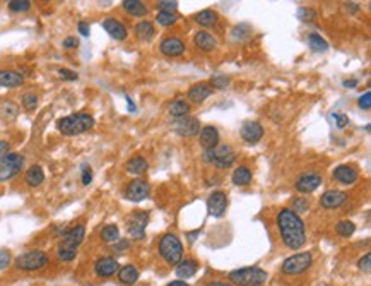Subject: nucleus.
Segmentation results:
<instances>
[{"label":"nucleus","instance_id":"obj_1","mask_svg":"<svg viewBox=\"0 0 371 286\" xmlns=\"http://www.w3.org/2000/svg\"><path fill=\"white\" fill-rule=\"evenodd\" d=\"M277 228L280 231V238L284 245L291 251H298L306 242L305 235V225L301 218L296 214L293 209L284 207L277 212Z\"/></svg>","mask_w":371,"mask_h":286},{"label":"nucleus","instance_id":"obj_2","mask_svg":"<svg viewBox=\"0 0 371 286\" xmlns=\"http://www.w3.org/2000/svg\"><path fill=\"white\" fill-rule=\"evenodd\" d=\"M94 127V119L89 113H74L58 120L57 129L63 135H79Z\"/></svg>","mask_w":371,"mask_h":286},{"label":"nucleus","instance_id":"obj_3","mask_svg":"<svg viewBox=\"0 0 371 286\" xmlns=\"http://www.w3.org/2000/svg\"><path fill=\"white\" fill-rule=\"evenodd\" d=\"M228 278L236 286H262L269 279V274L260 267H241L229 272Z\"/></svg>","mask_w":371,"mask_h":286},{"label":"nucleus","instance_id":"obj_4","mask_svg":"<svg viewBox=\"0 0 371 286\" xmlns=\"http://www.w3.org/2000/svg\"><path fill=\"white\" fill-rule=\"evenodd\" d=\"M159 254L170 266H176L183 257V245L173 233H166L159 240Z\"/></svg>","mask_w":371,"mask_h":286},{"label":"nucleus","instance_id":"obj_5","mask_svg":"<svg viewBox=\"0 0 371 286\" xmlns=\"http://www.w3.org/2000/svg\"><path fill=\"white\" fill-rule=\"evenodd\" d=\"M203 160L216 165L217 168H229L236 160V154H234L231 146L221 144V146H216L212 149H205L203 151Z\"/></svg>","mask_w":371,"mask_h":286},{"label":"nucleus","instance_id":"obj_6","mask_svg":"<svg viewBox=\"0 0 371 286\" xmlns=\"http://www.w3.org/2000/svg\"><path fill=\"white\" fill-rule=\"evenodd\" d=\"M48 264V256L43 251H28L16 259V267L21 271H38Z\"/></svg>","mask_w":371,"mask_h":286},{"label":"nucleus","instance_id":"obj_7","mask_svg":"<svg viewBox=\"0 0 371 286\" xmlns=\"http://www.w3.org/2000/svg\"><path fill=\"white\" fill-rule=\"evenodd\" d=\"M24 166V158L17 153H7L0 156V182L11 180Z\"/></svg>","mask_w":371,"mask_h":286},{"label":"nucleus","instance_id":"obj_8","mask_svg":"<svg viewBox=\"0 0 371 286\" xmlns=\"http://www.w3.org/2000/svg\"><path fill=\"white\" fill-rule=\"evenodd\" d=\"M311 266V254L310 252H300L294 256L287 257L282 262V272L284 274H300L306 271Z\"/></svg>","mask_w":371,"mask_h":286},{"label":"nucleus","instance_id":"obj_9","mask_svg":"<svg viewBox=\"0 0 371 286\" xmlns=\"http://www.w3.org/2000/svg\"><path fill=\"white\" fill-rule=\"evenodd\" d=\"M149 194H151V185H149L147 182L142 180V178L132 180L125 189V197L129 199V201H132V202L144 201V199L149 197Z\"/></svg>","mask_w":371,"mask_h":286},{"label":"nucleus","instance_id":"obj_10","mask_svg":"<svg viewBox=\"0 0 371 286\" xmlns=\"http://www.w3.org/2000/svg\"><path fill=\"white\" fill-rule=\"evenodd\" d=\"M173 130L182 137H193V135L198 134L200 130V122L193 117H182V119H176L173 124Z\"/></svg>","mask_w":371,"mask_h":286},{"label":"nucleus","instance_id":"obj_11","mask_svg":"<svg viewBox=\"0 0 371 286\" xmlns=\"http://www.w3.org/2000/svg\"><path fill=\"white\" fill-rule=\"evenodd\" d=\"M86 237V228L83 225H77L74 228L67 230L65 233L62 235V242L58 247H65V248H72V251H77L79 245L84 242Z\"/></svg>","mask_w":371,"mask_h":286},{"label":"nucleus","instance_id":"obj_12","mask_svg":"<svg viewBox=\"0 0 371 286\" xmlns=\"http://www.w3.org/2000/svg\"><path fill=\"white\" fill-rule=\"evenodd\" d=\"M149 221V214L144 211L134 212L129 220V233L132 235L135 240H142L144 233H146V225Z\"/></svg>","mask_w":371,"mask_h":286},{"label":"nucleus","instance_id":"obj_13","mask_svg":"<svg viewBox=\"0 0 371 286\" xmlns=\"http://www.w3.org/2000/svg\"><path fill=\"white\" fill-rule=\"evenodd\" d=\"M226 207H228V197H226L223 190L212 192L209 201H207V211H209V214L214 218H221L226 212Z\"/></svg>","mask_w":371,"mask_h":286},{"label":"nucleus","instance_id":"obj_14","mask_svg":"<svg viewBox=\"0 0 371 286\" xmlns=\"http://www.w3.org/2000/svg\"><path fill=\"white\" fill-rule=\"evenodd\" d=\"M241 137L248 144H257L264 137V127L255 120H248L241 127Z\"/></svg>","mask_w":371,"mask_h":286},{"label":"nucleus","instance_id":"obj_15","mask_svg":"<svg viewBox=\"0 0 371 286\" xmlns=\"http://www.w3.org/2000/svg\"><path fill=\"white\" fill-rule=\"evenodd\" d=\"M322 184V176L318 173H305L301 175L296 182V190L301 194H310L320 187Z\"/></svg>","mask_w":371,"mask_h":286},{"label":"nucleus","instance_id":"obj_16","mask_svg":"<svg viewBox=\"0 0 371 286\" xmlns=\"http://www.w3.org/2000/svg\"><path fill=\"white\" fill-rule=\"evenodd\" d=\"M347 201V194L342 192V190H327L322 197H320V204L325 207V209H336V207L342 206L344 202Z\"/></svg>","mask_w":371,"mask_h":286},{"label":"nucleus","instance_id":"obj_17","mask_svg":"<svg viewBox=\"0 0 371 286\" xmlns=\"http://www.w3.org/2000/svg\"><path fill=\"white\" fill-rule=\"evenodd\" d=\"M159 50L162 55H166V57H178L185 52V43L180 38L170 36V38H164L161 42Z\"/></svg>","mask_w":371,"mask_h":286},{"label":"nucleus","instance_id":"obj_18","mask_svg":"<svg viewBox=\"0 0 371 286\" xmlns=\"http://www.w3.org/2000/svg\"><path fill=\"white\" fill-rule=\"evenodd\" d=\"M118 269H120V266L115 257H101V259H98L96 264H94V271H96V274L101 276V278H110V276L115 274Z\"/></svg>","mask_w":371,"mask_h":286},{"label":"nucleus","instance_id":"obj_19","mask_svg":"<svg viewBox=\"0 0 371 286\" xmlns=\"http://www.w3.org/2000/svg\"><path fill=\"white\" fill-rule=\"evenodd\" d=\"M103 28H105V31L108 34L111 36V38H115V40H118V42H121V40H125L127 38V28L123 24H121L120 21H116V19H113V17H108V19L103 21Z\"/></svg>","mask_w":371,"mask_h":286},{"label":"nucleus","instance_id":"obj_20","mask_svg":"<svg viewBox=\"0 0 371 286\" xmlns=\"http://www.w3.org/2000/svg\"><path fill=\"white\" fill-rule=\"evenodd\" d=\"M200 146L203 149H212L219 146V132H217L216 127L207 125L200 129Z\"/></svg>","mask_w":371,"mask_h":286},{"label":"nucleus","instance_id":"obj_21","mask_svg":"<svg viewBox=\"0 0 371 286\" xmlns=\"http://www.w3.org/2000/svg\"><path fill=\"white\" fill-rule=\"evenodd\" d=\"M334 178L344 185H351L357 180V171L349 165H341L334 170Z\"/></svg>","mask_w":371,"mask_h":286},{"label":"nucleus","instance_id":"obj_22","mask_svg":"<svg viewBox=\"0 0 371 286\" xmlns=\"http://www.w3.org/2000/svg\"><path fill=\"white\" fill-rule=\"evenodd\" d=\"M212 93V88L209 83H198L193 84L188 91V99L193 103H202L205 98H209Z\"/></svg>","mask_w":371,"mask_h":286},{"label":"nucleus","instance_id":"obj_23","mask_svg":"<svg viewBox=\"0 0 371 286\" xmlns=\"http://www.w3.org/2000/svg\"><path fill=\"white\" fill-rule=\"evenodd\" d=\"M24 83L22 74L16 70H0V86L2 88H17Z\"/></svg>","mask_w":371,"mask_h":286},{"label":"nucleus","instance_id":"obj_24","mask_svg":"<svg viewBox=\"0 0 371 286\" xmlns=\"http://www.w3.org/2000/svg\"><path fill=\"white\" fill-rule=\"evenodd\" d=\"M193 42H195V45L202 52H212L217 47V40L211 33H207V31H198Z\"/></svg>","mask_w":371,"mask_h":286},{"label":"nucleus","instance_id":"obj_25","mask_svg":"<svg viewBox=\"0 0 371 286\" xmlns=\"http://www.w3.org/2000/svg\"><path fill=\"white\" fill-rule=\"evenodd\" d=\"M197 269H198V264L195 261H192V259H185V261H180L178 264H176V276L182 278V279L192 278V276H195Z\"/></svg>","mask_w":371,"mask_h":286},{"label":"nucleus","instance_id":"obj_26","mask_svg":"<svg viewBox=\"0 0 371 286\" xmlns=\"http://www.w3.org/2000/svg\"><path fill=\"white\" fill-rule=\"evenodd\" d=\"M135 34H137V38L142 40V42H151L156 34V29H154V26H152V22L140 21L139 24L135 26Z\"/></svg>","mask_w":371,"mask_h":286},{"label":"nucleus","instance_id":"obj_27","mask_svg":"<svg viewBox=\"0 0 371 286\" xmlns=\"http://www.w3.org/2000/svg\"><path fill=\"white\" fill-rule=\"evenodd\" d=\"M121 7H123L130 16H135V17H144L147 14L146 4L140 2V0H125V2L121 4Z\"/></svg>","mask_w":371,"mask_h":286},{"label":"nucleus","instance_id":"obj_28","mask_svg":"<svg viewBox=\"0 0 371 286\" xmlns=\"http://www.w3.org/2000/svg\"><path fill=\"white\" fill-rule=\"evenodd\" d=\"M43 180H45V173H43L42 166L34 165L26 171V184H28L29 187H38V185L43 184Z\"/></svg>","mask_w":371,"mask_h":286},{"label":"nucleus","instance_id":"obj_29","mask_svg":"<svg viewBox=\"0 0 371 286\" xmlns=\"http://www.w3.org/2000/svg\"><path fill=\"white\" fill-rule=\"evenodd\" d=\"M147 168H149L147 161L144 160L142 156H135L132 160L127 161V165H125V170L132 175H142L144 171H147Z\"/></svg>","mask_w":371,"mask_h":286},{"label":"nucleus","instance_id":"obj_30","mask_svg":"<svg viewBox=\"0 0 371 286\" xmlns=\"http://www.w3.org/2000/svg\"><path fill=\"white\" fill-rule=\"evenodd\" d=\"M118 279L123 284H134L139 279V271L135 266H123L118 269Z\"/></svg>","mask_w":371,"mask_h":286},{"label":"nucleus","instance_id":"obj_31","mask_svg":"<svg viewBox=\"0 0 371 286\" xmlns=\"http://www.w3.org/2000/svg\"><path fill=\"white\" fill-rule=\"evenodd\" d=\"M190 113V105L188 101L185 99H176V101L171 103L170 106V115L175 117V119H182V117H187Z\"/></svg>","mask_w":371,"mask_h":286},{"label":"nucleus","instance_id":"obj_32","mask_svg":"<svg viewBox=\"0 0 371 286\" xmlns=\"http://www.w3.org/2000/svg\"><path fill=\"white\" fill-rule=\"evenodd\" d=\"M252 182V171L248 166H238L233 171V184L234 185H248Z\"/></svg>","mask_w":371,"mask_h":286},{"label":"nucleus","instance_id":"obj_33","mask_svg":"<svg viewBox=\"0 0 371 286\" xmlns=\"http://www.w3.org/2000/svg\"><path fill=\"white\" fill-rule=\"evenodd\" d=\"M195 22L203 26V28H209V26H214L217 22V14L214 11H211V9H205V11H200L195 16Z\"/></svg>","mask_w":371,"mask_h":286},{"label":"nucleus","instance_id":"obj_34","mask_svg":"<svg viewBox=\"0 0 371 286\" xmlns=\"http://www.w3.org/2000/svg\"><path fill=\"white\" fill-rule=\"evenodd\" d=\"M101 240L106 243H115L120 240V230L116 225H106L101 230Z\"/></svg>","mask_w":371,"mask_h":286},{"label":"nucleus","instance_id":"obj_35","mask_svg":"<svg viewBox=\"0 0 371 286\" xmlns=\"http://www.w3.org/2000/svg\"><path fill=\"white\" fill-rule=\"evenodd\" d=\"M308 45H310V48L313 50V52H325V50L328 48V43L325 42L322 36L316 34V33L308 36Z\"/></svg>","mask_w":371,"mask_h":286},{"label":"nucleus","instance_id":"obj_36","mask_svg":"<svg viewBox=\"0 0 371 286\" xmlns=\"http://www.w3.org/2000/svg\"><path fill=\"white\" fill-rule=\"evenodd\" d=\"M156 21H157V24H161V26H171V24H175V22L178 21V16H176L175 12L159 11V12H157V16H156Z\"/></svg>","mask_w":371,"mask_h":286},{"label":"nucleus","instance_id":"obj_37","mask_svg":"<svg viewBox=\"0 0 371 286\" xmlns=\"http://www.w3.org/2000/svg\"><path fill=\"white\" fill-rule=\"evenodd\" d=\"M336 231L337 235H341V237H351L352 233L356 231V225L352 223V221H339L337 226H336Z\"/></svg>","mask_w":371,"mask_h":286},{"label":"nucleus","instance_id":"obj_38","mask_svg":"<svg viewBox=\"0 0 371 286\" xmlns=\"http://www.w3.org/2000/svg\"><path fill=\"white\" fill-rule=\"evenodd\" d=\"M9 9L12 12H26L31 9V2L29 0H12L9 2Z\"/></svg>","mask_w":371,"mask_h":286},{"label":"nucleus","instance_id":"obj_39","mask_svg":"<svg viewBox=\"0 0 371 286\" xmlns=\"http://www.w3.org/2000/svg\"><path fill=\"white\" fill-rule=\"evenodd\" d=\"M21 101L26 110H34L36 105H38V96H36L34 93H26V94H22Z\"/></svg>","mask_w":371,"mask_h":286},{"label":"nucleus","instance_id":"obj_40","mask_svg":"<svg viewBox=\"0 0 371 286\" xmlns=\"http://www.w3.org/2000/svg\"><path fill=\"white\" fill-rule=\"evenodd\" d=\"M0 110H2V115L9 117V119H16L17 117V105H14L12 101H4Z\"/></svg>","mask_w":371,"mask_h":286},{"label":"nucleus","instance_id":"obj_41","mask_svg":"<svg viewBox=\"0 0 371 286\" xmlns=\"http://www.w3.org/2000/svg\"><path fill=\"white\" fill-rule=\"evenodd\" d=\"M298 17H300L301 21H313V19H316V12L313 11V9L301 7L300 11H298Z\"/></svg>","mask_w":371,"mask_h":286},{"label":"nucleus","instance_id":"obj_42","mask_svg":"<svg viewBox=\"0 0 371 286\" xmlns=\"http://www.w3.org/2000/svg\"><path fill=\"white\" fill-rule=\"evenodd\" d=\"M228 84H229V77H226V76H216V77H212V81H211V86H214L217 89H223Z\"/></svg>","mask_w":371,"mask_h":286},{"label":"nucleus","instance_id":"obj_43","mask_svg":"<svg viewBox=\"0 0 371 286\" xmlns=\"http://www.w3.org/2000/svg\"><path fill=\"white\" fill-rule=\"evenodd\" d=\"M357 266H359V269H361V271L369 272V269H371V254H366V256H364L363 259H359Z\"/></svg>","mask_w":371,"mask_h":286},{"label":"nucleus","instance_id":"obj_44","mask_svg":"<svg viewBox=\"0 0 371 286\" xmlns=\"http://www.w3.org/2000/svg\"><path fill=\"white\" fill-rule=\"evenodd\" d=\"M308 206H310V204H308L306 199H296V201H294V209L293 211L298 214V212H303V211L308 209Z\"/></svg>","mask_w":371,"mask_h":286},{"label":"nucleus","instance_id":"obj_45","mask_svg":"<svg viewBox=\"0 0 371 286\" xmlns=\"http://www.w3.org/2000/svg\"><path fill=\"white\" fill-rule=\"evenodd\" d=\"M58 76L65 81H75L79 77L74 70H70V69H58Z\"/></svg>","mask_w":371,"mask_h":286},{"label":"nucleus","instance_id":"obj_46","mask_svg":"<svg viewBox=\"0 0 371 286\" xmlns=\"http://www.w3.org/2000/svg\"><path fill=\"white\" fill-rule=\"evenodd\" d=\"M359 108H363V110H369L371 108V93L369 91H366L363 96L359 98Z\"/></svg>","mask_w":371,"mask_h":286},{"label":"nucleus","instance_id":"obj_47","mask_svg":"<svg viewBox=\"0 0 371 286\" xmlns=\"http://www.w3.org/2000/svg\"><path fill=\"white\" fill-rule=\"evenodd\" d=\"M332 117H334V120H336V124H337L339 129H344V127L349 124V119H347L344 113H334Z\"/></svg>","mask_w":371,"mask_h":286},{"label":"nucleus","instance_id":"obj_48","mask_svg":"<svg viewBox=\"0 0 371 286\" xmlns=\"http://www.w3.org/2000/svg\"><path fill=\"white\" fill-rule=\"evenodd\" d=\"M157 7L161 9V11H168V12H175L176 11V7H178V2H157L156 4Z\"/></svg>","mask_w":371,"mask_h":286},{"label":"nucleus","instance_id":"obj_49","mask_svg":"<svg viewBox=\"0 0 371 286\" xmlns=\"http://www.w3.org/2000/svg\"><path fill=\"white\" fill-rule=\"evenodd\" d=\"M93 180V171H91V166L84 165L83 166V184L84 185H89Z\"/></svg>","mask_w":371,"mask_h":286},{"label":"nucleus","instance_id":"obj_50","mask_svg":"<svg viewBox=\"0 0 371 286\" xmlns=\"http://www.w3.org/2000/svg\"><path fill=\"white\" fill-rule=\"evenodd\" d=\"M11 264V254L7 251H0V269H6Z\"/></svg>","mask_w":371,"mask_h":286},{"label":"nucleus","instance_id":"obj_51","mask_svg":"<svg viewBox=\"0 0 371 286\" xmlns=\"http://www.w3.org/2000/svg\"><path fill=\"white\" fill-rule=\"evenodd\" d=\"M63 48H77L79 47V40L75 36H69V38L63 40Z\"/></svg>","mask_w":371,"mask_h":286},{"label":"nucleus","instance_id":"obj_52","mask_svg":"<svg viewBox=\"0 0 371 286\" xmlns=\"http://www.w3.org/2000/svg\"><path fill=\"white\" fill-rule=\"evenodd\" d=\"M77 28H79V33L83 34V36H89V31H91V29H89V24H88V22L80 21Z\"/></svg>","mask_w":371,"mask_h":286},{"label":"nucleus","instance_id":"obj_53","mask_svg":"<svg viewBox=\"0 0 371 286\" xmlns=\"http://www.w3.org/2000/svg\"><path fill=\"white\" fill-rule=\"evenodd\" d=\"M9 153V142L6 140H0V156H4V154Z\"/></svg>","mask_w":371,"mask_h":286},{"label":"nucleus","instance_id":"obj_54","mask_svg":"<svg viewBox=\"0 0 371 286\" xmlns=\"http://www.w3.org/2000/svg\"><path fill=\"white\" fill-rule=\"evenodd\" d=\"M118 245H115V251H123V248H127V247H129V242H127V240H118Z\"/></svg>","mask_w":371,"mask_h":286},{"label":"nucleus","instance_id":"obj_55","mask_svg":"<svg viewBox=\"0 0 371 286\" xmlns=\"http://www.w3.org/2000/svg\"><path fill=\"white\" fill-rule=\"evenodd\" d=\"M205 286H233V284L224 283V281H212V283H207Z\"/></svg>","mask_w":371,"mask_h":286},{"label":"nucleus","instance_id":"obj_56","mask_svg":"<svg viewBox=\"0 0 371 286\" xmlns=\"http://www.w3.org/2000/svg\"><path fill=\"white\" fill-rule=\"evenodd\" d=\"M354 86H357V81H356V79L344 81V88H354Z\"/></svg>","mask_w":371,"mask_h":286},{"label":"nucleus","instance_id":"obj_57","mask_svg":"<svg viewBox=\"0 0 371 286\" xmlns=\"http://www.w3.org/2000/svg\"><path fill=\"white\" fill-rule=\"evenodd\" d=\"M168 286H190V284H187L185 281H171Z\"/></svg>","mask_w":371,"mask_h":286},{"label":"nucleus","instance_id":"obj_58","mask_svg":"<svg viewBox=\"0 0 371 286\" xmlns=\"http://www.w3.org/2000/svg\"><path fill=\"white\" fill-rule=\"evenodd\" d=\"M347 11L356 12L357 11V4H347Z\"/></svg>","mask_w":371,"mask_h":286},{"label":"nucleus","instance_id":"obj_59","mask_svg":"<svg viewBox=\"0 0 371 286\" xmlns=\"http://www.w3.org/2000/svg\"><path fill=\"white\" fill-rule=\"evenodd\" d=\"M322 286H330V284H322Z\"/></svg>","mask_w":371,"mask_h":286}]
</instances>
